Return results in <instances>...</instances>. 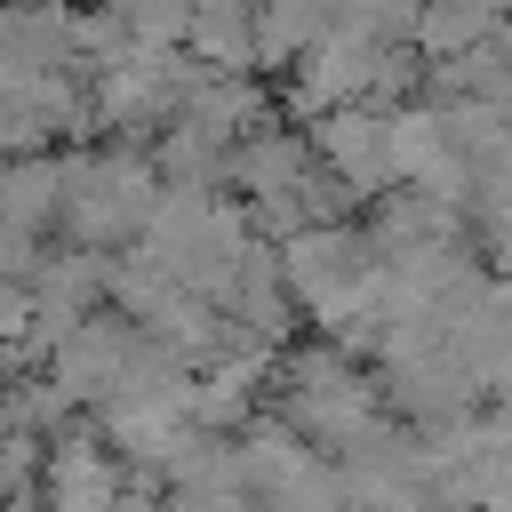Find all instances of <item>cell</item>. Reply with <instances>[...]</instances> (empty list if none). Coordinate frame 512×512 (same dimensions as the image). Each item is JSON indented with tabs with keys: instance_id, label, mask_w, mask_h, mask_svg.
Here are the masks:
<instances>
[{
	"instance_id": "obj_1",
	"label": "cell",
	"mask_w": 512,
	"mask_h": 512,
	"mask_svg": "<svg viewBox=\"0 0 512 512\" xmlns=\"http://www.w3.org/2000/svg\"><path fill=\"white\" fill-rule=\"evenodd\" d=\"M264 408H272L280 424H296L320 456H336L352 432H368V424L384 416L368 360H352V352L328 344V336H312V344L288 336V344L272 352V368H264Z\"/></svg>"
},
{
	"instance_id": "obj_2",
	"label": "cell",
	"mask_w": 512,
	"mask_h": 512,
	"mask_svg": "<svg viewBox=\"0 0 512 512\" xmlns=\"http://www.w3.org/2000/svg\"><path fill=\"white\" fill-rule=\"evenodd\" d=\"M152 192H160V168H152L144 144L72 136L56 152V224L80 248H104V256L128 248L136 224H144V208H152Z\"/></svg>"
},
{
	"instance_id": "obj_3",
	"label": "cell",
	"mask_w": 512,
	"mask_h": 512,
	"mask_svg": "<svg viewBox=\"0 0 512 512\" xmlns=\"http://www.w3.org/2000/svg\"><path fill=\"white\" fill-rule=\"evenodd\" d=\"M200 72H208V64L184 56V48H128V56L96 64V72H88V120H96V136L144 144V136L184 104V88H192Z\"/></svg>"
},
{
	"instance_id": "obj_4",
	"label": "cell",
	"mask_w": 512,
	"mask_h": 512,
	"mask_svg": "<svg viewBox=\"0 0 512 512\" xmlns=\"http://www.w3.org/2000/svg\"><path fill=\"white\" fill-rule=\"evenodd\" d=\"M304 144L312 160L352 192V200H376L392 184V152H384V104H328L304 120Z\"/></svg>"
},
{
	"instance_id": "obj_5",
	"label": "cell",
	"mask_w": 512,
	"mask_h": 512,
	"mask_svg": "<svg viewBox=\"0 0 512 512\" xmlns=\"http://www.w3.org/2000/svg\"><path fill=\"white\" fill-rule=\"evenodd\" d=\"M120 456L88 432V424H64V432H48L40 440V480H32V496L48 504V512H104L112 496H120Z\"/></svg>"
},
{
	"instance_id": "obj_6",
	"label": "cell",
	"mask_w": 512,
	"mask_h": 512,
	"mask_svg": "<svg viewBox=\"0 0 512 512\" xmlns=\"http://www.w3.org/2000/svg\"><path fill=\"white\" fill-rule=\"evenodd\" d=\"M368 56H376V40H352V32L328 24V32L288 64V112L312 120V112H328V104H360V96H368Z\"/></svg>"
},
{
	"instance_id": "obj_7",
	"label": "cell",
	"mask_w": 512,
	"mask_h": 512,
	"mask_svg": "<svg viewBox=\"0 0 512 512\" xmlns=\"http://www.w3.org/2000/svg\"><path fill=\"white\" fill-rule=\"evenodd\" d=\"M304 168H312V144H304V128H280V120H256L248 136L224 144V192H232V200L288 192Z\"/></svg>"
},
{
	"instance_id": "obj_8",
	"label": "cell",
	"mask_w": 512,
	"mask_h": 512,
	"mask_svg": "<svg viewBox=\"0 0 512 512\" xmlns=\"http://www.w3.org/2000/svg\"><path fill=\"white\" fill-rule=\"evenodd\" d=\"M328 32V0H256L248 8V72H288Z\"/></svg>"
},
{
	"instance_id": "obj_9",
	"label": "cell",
	"mask_w": 512,
	"mask_h": 512,
	"mask_svg": "<svg viewBox=\"0 0 512 512\" xmlns=\"http://www.w3.org/2000/svg\"><path fill=\"white\" fill-rule=\"evenodd\" d=\"M0 64L72 72V0H0Z\"/></svg>"
},
{
	"instance_id": "obj_10",
	"label": "cell",
	"mask_w": 512,
	"mask_h": 512,
	"mask_svg": "<svg viewBox=\"0 0 512 512\" xmlns=\"http://www.w3.org/2000/svg\"><path fill=\"white\" fill-rule=\"evenodd\" d=\"M144 152H152V168H160V184H192V192H216L224 184V136H208L200 120H160L152 136H144Z\"/></svg>"
},
{
	"instance_id": "obj_11",
	"label": "cell",
	"mask_w": 512,
	"mask_h": 512,
	"mask_svg": "<svg viewBox=\"0 0 512 512\" xmlns=\"http://www.w3.org/2000/svg\"><path fill=\"white\" fill-rule=\"evenodd\" d=\"M480 32H504V16H488L480 0H416V16H408V48L416 56H456Z\"/></svg>"
},
{
	"instance_id": "obj_12",
	"label": "cell",
	"mask_w": 512,
	"mask_h": 512,
	"mask_svg": "<svg viewBox=\"0 0 512 512\" xmlns=\"http://www.w3.org/2000/svg\"><path fill=\"white\" fill-rule=\"evenodd\" d=\"M72 416H80V408L40 376V360L16 368V376H0V432H40V440H48V432H64Z\"/></svg>"
},
{
	"instance_id": "obj_13",
	"label": "cell",
	"mask_w": 512,
	"mask_h": 512,
	"mask_svg": "<svg viewBox=\"0 0 512 512\" xmlns=\"http://www.w3.org/2000/svg\"><path fill=\"white\" fill-rule=\"evenodd\" d=\"M88 8L120 16L136 48H184V24H192V0H88Z\"/></svg>"
},
{
	"instance_id": "obj_14",
	"label": "cell",
	"mask_w": 512,
	"mask_h": 512,
	"mask_svg": "<svg viewBox=\"0 0 512 512\" xmlns=\"http://www.w3.org/2000/svg\"><path fill=\"white\" fill-rule=\"evenodd\" d=\"M408 16H416V0H328V24L352 40H376V48L408 40Z\"/></svg>"
},
{
	"instance_id": "obj_15",
	"label": "cell",
	"mask_w": 512,
	"mask_h": 512,
	"mask_svg": "<svg viewBox=\"0 0 512 512\" xmlns=\"http://www.w3.org/2000/svg\"><path fill=\"white\" fill-rule=\"evenodd\" d=\"M40 480V432H0V504H24Z\"/></svg>"
}]
</instances>
